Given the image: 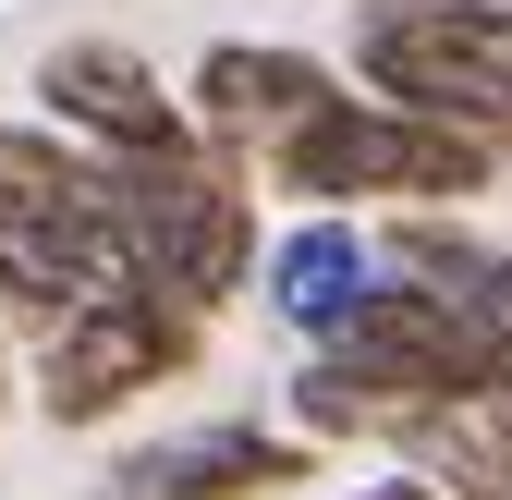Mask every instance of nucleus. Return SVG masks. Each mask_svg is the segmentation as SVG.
Masks as SVG:
<instances>
[{"instance_id":"f257e3e1","label":"nucleus","mask_w":512,"mask_h":500,"mask_svg":"<svg viewBox=\"0 0 512 500\" xmlns=\"http://www.w3.org/2000/svg\"><path fill=\"white\" fill-rule=\"evenodd\" d=\"M269 196H293V220H415V208H476L488 183H500V159L476 147V135H452V122H415V110H391V98H342V110H317L305 135L256 171Z\"/></svg>"},{"instance_id":"f03ea898","label":"nucleus","mask_w":512,"mask_h":500,"mask_svg":"<svg viewBox=\"0 0 512 500\" xmlns=\"http://www.w3.org/2000/svg\"><path fill=\"white\" fill-rule=\"evenodd\" d=\"M354 86L512 159V0H354Z\"/></svg>"},{"instance_id":"7ed1b4c3","label":"nucleus","mask_w":512,"mask_h":500,"mask_svg":"<svg viewBox=\"0 0 512 500\" xmlns=\"http://www.w3.org/2000/svg\"><path fill=\"white\" fill-rule=\"evenodd\" d=\"M196 342H208L196 305H171V293H98L86 318H61V330L37 342L25 403H37L49 427H110L122 403L171 391L183 366H196Z\"/></svg>"},{"instance_id":"20e7f679","label":"nucleus","mask_w":512,"mask_h":500,"mask_svg":"<svg viewBox=\"0 0 512 500\" xmlns=\"http://www.w3.org/2000/svg\"><path fill=\"white\" fill-rule=\"evenodd\" d=\"M37 122L61 147H86V159H196V98L159 86V61L147 49H122V37H49L37 49V74H25Z\"/></svg>"},{"instance_id":"39448f33","label":"nucleus","mask_w":512,"mask_h":500,"mask_svg":"<svg viewBox=\"0 0 512 500\" xmlns=\"http://www.w3.org/2000/svg\"><path fill=\"white\" fill-rule=\"evenodd\" d=\"M183 98H196V135H208L220 159L269 171L317 110L354 98V74H342V61H317V49H293V37H220L196 74H183Z\"/></svg>"},{"instance_id":"423d86ee","label":"nucleus","mask_w":512,"mask_h":500,"mask_svg":"<svg viewBox=\"0 0 512 500\" xmlns=\"http://www.w3.org/2000/svg\"><path fill=\"white\" fill-rule=\"evenodd\" d=\"M317 440L293 427H256V415H208V427H159V440L110 452L98 500H256V488H305Z\"/></svg>"},{"instance_id":"0eeeda50","label":"nucleus","mask_w":512,"mask_h":500,"mask_svg":"<svg viewBox=\"0 0 512 500\" xmlns=\"http://www.w3.org/2000/svg\"><path fill=\"white\" fill-rule=\"evenodd\" d=\"M378 281H391V269H378V220H281V232H269V269H256L269 318L305 330V354H330V342L366 318Z\"/></svg>"},{"instance_id":"6e6552de","label":"nucleus","mask_w":512,"mask_h":500,"mask_svg":"<svg viewBox=\"0 0 512 500\" xmlns=\"http://www.w3.org/2000/svg\"><path fill=\"white\" fill-rule=\"evenodd\" d=\"M98 196V159L61 147L49 122H0V232H37V220H74Z\"/></svg>"},{"instance_id":"1a4fd4ad","label":"nucleus","mask_w":512,"mask_h":500,"mask_svg":"<svg viewBox=\"0 0 512 500\" xmlns=\"http://www.w3.org/2000/svg\"><path fill=\"white\" fill-rule=\"evenodd\" d=\"M464 305H476V330H488V342H500V366H512V244L476 269V293H464Z\"/></svg>"},{"instance_id":"9d476101","label":"nucleus","mask_w":512,"mask_h":500,"mask_svg":"<svg viewBox=\"0 0 512 500\" xmlns=\"http://www.w3.org/2000/svg\"><path fill=\"white\" fill-rule=\"evenodd\" d=\"M330 500H464V488H439V476H403V464H391V476H366V488H330Z\"/></svg>"},{"instance_id":"9b49d317","label":"nucleus","mask_w":512,"mask_h":500,"mask_svg":"<svg viewBox=\"0 0 512 500\" xmlns=\"http://www.w3.org/2000/svg\"><path fill=\"white\" fill-rule=\"evenodd\" d=\"M13 391H25V366H13V342H0V415H13Z\"/></svg>"}]
</instances>
